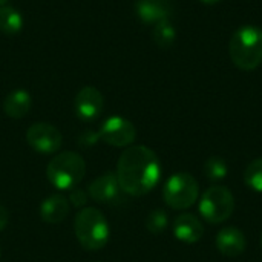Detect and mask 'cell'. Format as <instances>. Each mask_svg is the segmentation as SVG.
<instances>
[{"label":"cell","instance_id":"obj_1","mask_svg":"<svg viewBox=\"0 0 262 262\" xmlns=\"http://www.w3.org/2000/svg\"><path fill=\"white\" fill-rule=\"evenodd\" d=\"M115 175L124 193L144 196L160 183L161 164L150 147L129 146L118 158Z\"/></svg>","mask_w":262,"mask_h":262},{"label":"cell","instance_id":"obj_12","mask_svg":"<svg viewBox=\"0 0 262 262\" xmlns=\"http://www.w3.org/2000/svg\"><path fill=\"white\" fill-rule=\"evenodd\" d=\"M172 8V0H135V12L146 25H157L163 20H169Z\"/></svg>","mask_w":262,"mask_h":262},{"label":"cell","instance_id":"obj_2","mask_svg":"<svg viewBox=\"0 0 262 262\" xmlns=\"http://www.w3.org/2000/svg\"><path fill=\"white\" fill-rule=\"evenodd\" d=\"M233 64L243 71H253L262 63V29L244 25L236 29L229 43Z\"/></svg>","mask_w":262,"mask_h":262},{"label":"cell","instance_id":"obj_24","mask_svg":"<svg viewBox=\"0 0 262 262\" xmlns=\"http://www.w3.org/2000/svg\"><path fill=\"white\" fill-rule=\"evenodd\" d=\"M8 3V0H0V6H3V5H6Z\"/></svg>","mask_w":262,"mask_h":262},{"label":"cell","instance_id":"obj_18","mask_svg":"<svg viewBox=\"0 0 262 262\" xmlns=\"http://www.w3.org/2000/svg\"><path fill=\"white\" fill-rule=\"evenodd\" d=\"M244 183L250 190L262 193V157L247 164L244 170Z\"/></svg>","mask_w":262,"mask_h":262},{"label":"cell","instance_id":"obj_5","mask_svg":"<svg viewBox=\"0 0 262 262\" xmlns=\"http://www.w3.org/2000/svg\"><path fill=\"white\" fill-rule=\"evenodd\" d=\"M164 203L173 210H186L200 198V184L193 175L186 172L173 173L163 187Z\"/></svg>","mask_w":262,"mask_h":262},{"label":"cell","instance_id":"obj_4","mask_svg":"<svg viewBox=\"0 0 262 262\" xmlns=\"http://www.w3.org/2000/svg\"><path fill=\"white\" fill-rule=\"evenodd\" d=\"M86 175V163L75 152L57 154L46 167L48 181L58 190L75 189Z\"/></svg>","mask_w":262,"mask_h":262},{"label":"cell","instance_id":"obj_6","mask_svg":"<svg viewBox=\"0 0 262 262\" xmlns=\"http://www.w3.org/2000/svg\"><path fill=\"white\" fill-rule=\"evenodd\" d=\"M198 210L209 224H223L235 212V196L224 186H212L200 198Z\"/></svg>","mask_w":262,"mask_h":262},{"label":"cell","instance_id":"obj_9","mask_svg":"<svg viewBox=\"0 0 262 262\" xmlns=\"http://www.w3.org/2000/svg\"><path fill=\"white\" fill-rule=\"evenodd\" d=\"M104 107L103 94L94 86H84L74 98V111L83 121L95 120Z\"/></svg>","mask_w":262,"mask_h":262},{"label":"cell","instance_id":"obj_21","mask_svg":"<svg viewBox=\"0 0 262 262\" xmlns=\"http://www.w3.org/2000/svg\"><path fill=\"white\" fill-rule=\"evenodd\" d=\"M69 200H71V203L75 206V207H81L83 209V206L86 204V200H88V196H86V193L83 192V190H80V189H72L71 190V195H69Z\"/></svg>","mask_w":262,"mask_h":262},{"label":"cell","instance_id":"obj_19","mask_svg":"<svg viewBox=\"0 0 262 262\" xmlns=\"http://www.w3.org/2000/svg\"><path fill=\"white\" fill-rule=\"evenodd\" d=\"M229 173L227 161L220 157H212L204 164V175L209 181H223Z\"/></svg>","mask_w":262,"mask_h":262},{"label":"cell","instance_id":"obj_15","mask_svg":"<svg viewBox=\"0 0 262 262\" xmlns=\"http://www.w3.org/2000/svg\"><path fill=\"white\" fill-rule=\"evenodd\" d=\"M32 100L28 91L25 89H15L12 92H9L3 101V111L9 118H23L29 109H31Z\"/></svg>","mask_w":262,"mask_h":262},{"label":"cell","instance_id":"obj_16","mask_svg":"<svg viewBox=\"0 0 262 262\" xmlns=\"http://www.w3.org/2000/svg\"><path fill=\"white\" fill-rule=\"evenodd\" d=\"M23 28V15L14 6H0V31L5 35H17Z\"/></svg>","mask_w":262,"mask_h":262},{"label":"cell","instance_id":"obj_11","mask_svg":"<svg viewBox=\"0 0 262 262\" xmlns=\"http://www.w3.org/2000/svg\"><path fill=\"white\" fill-rule=\"evenodd\" d=\"M215 246L223 256L236 258L244 253V250L247 247V239H246V235L243 233V230H239L235 226H227L218 232Z\"/></svg>","mask_w":262,"mask_h":262},{"label":"cell","instance_id":"obj_13","mask_svg":"<svg viewBox=\"0 0 262 262\" xmlns=\"http://www.w3.org/2000/svg\"><path fill=\"white\" fill-rule=\"evenodd\" d=\"M173 235L184 244H195L204 235V226L193 213H181L175 218L172 226Z\"/></svg>","mask_w":262,"mask_h":262},{"label":"cell","instance_id":"obj_10","mask_svg":"<svg viewBox=\"0 0 262 262\" xmlns=\"http://www.w3.org/2000/svg\"><path fill=\"white\" fill-rule=\"evenodd\" d=\"M121 187L114 172H106L89 184V196L100 204H111L120 200Z\"/></svg>","mask_w":262,"mask_h":262},{"label":"cell","instance_id":"obj_20","mask_svg":"<svg viewBox=\"0 0 262 262\" xmlns=\"http://www.w3.org/2000/svg\"><path fill=\"white\" fill-rule=\"evenodd\" d=\"M169 226V218H167V213L164 210H154L149 213L147 220H146V227L150 233L154 235H158V233H163Z\"/></svg>","mask_w":262,"mask_h":262},{"label":"cell","instance_id":"obj_26","mask_svg":"<svg viewBox=\"0 0 262 262\" xmlns=\"http://www.w3.org/2000/svg\"><path fill=\"white\" fill-rule=\"evenodd\" d=\"M0 256H2V250H0Z\"/></svg>","mask_w":262,"mask_h":262},{"label":"cell","instance_id":"obj_23","mask_svg":"<svg viewBox=\"0 0 262 262\" xmlns=\"http://www.w3.org/2000/svg\"><path fill=\"white\" fill-rule=\"evenodd\" d=\"M200 2H203L206 5H215V3H220L221 0H200Z\"/></svg>","mask_w":262,"mask_h":262},{"label":"cell","instance_id":"obj_25","mask_svg":"<svg viewBox=\"0 0 262 262\" xmlns=\"http://www.w3.org/2000/svg\"><path fill=\"white\" fill-rule=\"evenodd\" d=\"M261 247H262V235H261Z\"/></svg>","mask_w":262,"mask_h":262},{"label":"cell","instance_id":"obj_7","mask_svg":"<svg viewBox=\"0 0 262 262\" xmlns=\"http://www.w3.org/2000/svg\"><path fill=\"white\" fill-rule=\"evenodd\" d=\"M98 138L114 147H129L137 138V129L127 118L114 115L103 123Z\"/></svg>","mask_w":262,"mask_h":262},{"label":"cell","instance_id":"obj_14","mask_svg":"<svg viewBox=\"0 0 262 262\" xmlns=\"http://www.w3.org/2000/svg\"><path fill=\"white\" fill-rule=\"evenodd\" d=\"M69 213V201L63 195H51L40 204V216L48 224L61 223Z\"/></svg>","mask_w":262,"mask_h":262},{"label":"cell","instance_id":"obj_22","mask_svg":"<svg viewBox=\"0 0 262 262\" xmlns=\"http://www.w3.org/2000/svg\"><path fill=\"white\" fill-rule=\"evenodd\" d=\"M8 223H9V212L5 206L0 204V232L6 229Z\"/></svg>","mask_w":262,"mask_h":262},{"label":"cell","instance_id":"obj_8","mask_svg":"<svg viewBox=\"0 0 262 262\" xmlns=\"http://www.w3.org/2000/svg\"><path fill=\"white\" fill-rule=\"evenodd\" d=\"M28 144L41 155H52L60 150L63 137L61 132L49 123H34L26 130Z\"/></svg>","mask_w":262,"mask_h":262},{"label":"cell","instance_id":"obj_3","mask_svg":"<svg viewBox=\"0 0 262 262\" xmlns=\"http://www.w3.org/2000/svg\"><path fill=\"white\" fill-rule=\"evenodd\" d=\"M74 232L83 249L95 252L103 249L111 236L109 223L95 207H83L75 215Z\"/></svg>","mask_w":262,"mask_h":262},{"label":"cell","instance_id":"obj_17","mask_svg":"<svg viewBox=\"0 0 262 262\" xmlns=\"http://www.w3.org/2000/svg\"><path fill=\"white\" fill-rule=\"evenodd\" d=\"M152 38L155 41V45L161 49H167L175 43L177 38V29L172 25L170 20H163L157 25H154V32H152Z\"/></svg>","mask_w":262,"mask_h":262}]
</instances>
